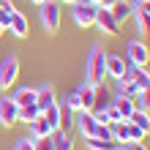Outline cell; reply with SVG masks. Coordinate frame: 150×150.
Returning a JSON list of instances; mask_svg holds the SVG:
<instances>
[{"label": "cell", "mask_w": 150, "mask_h": 150, "mask_svg": "<svg viewBox=\"0 0 150 150\" xmlns=\"http://www.w3.org/2000/svg\"><path fill=\"white\" fill-rule=\"evenodd\" d=\"M85 71H87V82H90V85H101L104 79H107V52H104L101 47L90 49Z\"/></svg>", "instance_id": "6da1fadb"}, {"label": "cell", "mask_w": 150, "mask_h": 150, "mask_svg": "<svg viewBox=\"0 0 150 150\" xmlns=\"http://www.w3.org/2000/svg\"><path fill=\"white\" fill-rule=\"evenodd\" d=\"M16 76H19V60H16V55H6L0 63V90L14 87Z\"/></svg>", "instance_id": "7a4b0ae2"}, {"label": "cell", "mask_w": 150, "mask_h": 150, "mask_svg": "<svg viewBox=\"0 0 150 150\" xmlns=\"http://www.w3.org/2000/svg\"><path fill=\"white\" fill-rule=\"evenodd\" d=\"M126 60L131 66H147L150 63V49H147V44L145 41H139V38H134V41H128L126 44Z\"/></svg>", "instance_id": "3957f363"}, {"label": "cell", "mask_w": 150, "mask_h": 150, "mask_svg": "<svg viewBox=\"0 0 150 150\" xmlns=\"http://www.w3.org/2000/svg\"><path fill=\"white\" fill-rule=\"evenodd\" d=\"M41 8V25H44V30L47 33H57L60 30V6L55 3V0H47Z\"/></svg>", "instance_id": "277c9868"}, {"label": "cell", "mask_w": 150, "mask_h": 150, "mask_svg": "<svg viewBox=\"0 0 150 150\" xmlns=\"http://www.w3.org/2000/svg\"><path fill=\"white\" fill-rule=\"evenodd\" d=\"M96 14H98V6L87 3V0L74 3V22L79 25V28H93L96 25Z\"/></svg>", "instance_id": "5b68a950"}, {"label": "cell", "mask_w": 150, "mask_h": 150, "mask_svg": "<svg viewBox=\"0 0 150 150\" xmlns=\"http://www.w3.org/2000/svg\"><path fill=\"white\" fill-rule=\"evenodd\" d=\"M96 28H98L104 36H117L120 33V25L115 22L109 8H98V14H96Z\"/></svg>", "instance_id": "8992f818"}, {"label": "cell", "mask_w": 150, "mask_h": 150, "mask_svg": "<svg viewBox=\"0 0 150 150\" xmlns=\"http://www.w3.org/2000/svg\"><path fill=\"white\" fill-rule=\"evenodd\" d=\"M6 33H14L16 38H25V36L30 33V22H28V16L14 8L11 16H8V28H6Z\"/></svg>", "instance_id": "52a82bcc"}, {"label": "cell", "mask_w": 150, "mask_h": 150, "mask_svg": "<svg viewBox=\"0 0 150 150\" xmlns=\"http://www.w3.org/2000/svg\"><path fill=\"white\" fill-rule=\"evenodd\" d=\"M74 123H76V128H79V134L82 137H96V128H98V120H96V115L93 112H76L74 115Z\"/></svg>", "instance_id": "ba28073f"}, {"label": "cell", "mask_w": 150, "mask_h": 150, "mask_svg": "<svg viewBox=\"0 0 150 150\" xmlns=\"http://www.w3.org/2000/svg\"><path fill=\"white\" fill-rule=\"evenodd\" d=\"M16 123H19V107L11 98H0V126L11 128Z\"/></svg>", "instance_id": "9c48e42d"}, {"label": "cell", "mask_w": 150, "mask_h": 150, "mask_svg": "<svg viewBox=\"0 0 150 150\" xmlns=\"http://www.w3.org/2000/svg\"><path fill=\"white\" fill-rule=\"evenodd\" d=\"M128 71V60L123 55H107V76L112 79H123Z\"/></svg>", "instance_id": "30bf717a"}, {"label": "cell", "mask_w": 150, "mask_h": 150, "mask_svg": "<svg viewBox=\"0 0 150 150\" xmlns=\"http://www.w3.org/2000/svg\"><path fill=\"white\" fill-rule=\"evenodd\" d=\"M123 79H128V82H134V85L139 87V90L150 85V74L145 71L142 66H131V63H128V71H126V76H123Z\"/></svg>", "instance_id": "8fae6325"}, {"label": "cell", "mask_w": 150, "mask_h": 150, "mask_svg": "<svg viewBox=\"0 0 150 150\" xmlns=\"http://www.w3.org/2000/svg\"><path fill=\"white\" fill-rule=\"evenodd\" d=\"M28 126H30V139H41V137H52V134H55V128L47 123L44 115H38V117L33 123H28Z\"/></svg>", "instance_id": "7c38bea8"}, {"label": "cell", "mask_w": 150, "mask_h": 150, "mask_svg": "<svg viewBox=\"0 0 150 150\" xmlns=\"http://www.w3.org/2000/svg\"><path fill=\"white\" fill-rule=\"evenodd\" d=\"M52 104H57V98H55V90H52V85H41L38 90H36V107L44 112V109H49Z\"/></svg>", "instance_id": "4fadbf2b"}, {"label": "cell", "mask_w": 150, "mask_h": 150, "mask_svg": "<svg viewBox=\"0 0 150 150\" xmlns=\"http://www.w3.org/2000/svg\"><path fill=\"white\" fill-rule=\"evenodd\" d=\"M76 96H79V101H82V109H87V112H93V107H96V85H90V82H85V85H79V90H76Z\"/></svg>", "instance_id": "5bb4252c"}, {"label": "cell", "mask_w": 150, "mask_h": 150, "mask_svg": "<svg viewBox=\"0 0 150 150\" xmlns=\"http://www.w3.org/2000/svg\"><path fill=\"white\" fill-rule=\"evenodd\" d=\"M112 104H115V109L120 112V117H123V120H128V117H131V112L137 109V104H134V98H128V96H120V93H115V98H112Z\"/></svg>", "instance_id": "9a60e30c"}, {"label": "cell", "mask_w": 150, "mask_h": 150, "mask_svg": "<svg viewBox=\"0 0 150 150\" xmlns=\"http://www.w3.org/2000/svg\"><path fill=\"white\" fill-rule=\"evenodd\" d=\"M112 98H115V93L107 87V82L96 85V107H93V112H96V109H107L109 104H112Z\"/></svg>", "instance_id": "2e32d148"}, {"label": "cell", "mask_w": 150, "mask_h": 150, "mask_svg": "<svg viewBox=\"0 0 150 150\" xmlns=\"http://www.w3.org/2000/svg\"><path fill=\"white\" fill-rule=\"evenodd\" d=\"M131 16L137 19L139 33H142V36H147V33H150V14L142 11V6H139V3H134V6H131Z\"/></svg>", "instance_id": "e0dca14e"}, {"label": "cell", "mask_w": 150, "mask_h": 150, "mask_svg": "<svg viewBox=\"0 0 150 150\" xmlns=\"http://www.w3.org/2000/svg\"><path fill=\"white\" fill-rule=\"evenodd\" d=\"M109 11L115 16V22L123 25L126 19H131V3H126V0H115V3L109 6Z\"/></svg>", "instance_id": "ac0fdd59"}, {"label": "cell", "mask_w": 150, "mask_h": 150, "mask_svg": "<svg viewBox=\"0 0 150 150\" xmlns=\"http://www.w3.org/2000/svg\"><path fill=\"white\" fill-rule=\"evenodd\" d=\"M128 120L134 123V126H137L139 131H142L145 137L150 134V112H145V109H134V112H131V117H128Z\"/></svg>", "instance_id": "d6986e66"}, {"label": "cell", "mask_w": 150, "mask_h": 150, "mask_svg": "<svg viewBox=\"0 0 150 150\" xmlns=\"http://www.w3.org/2000/svg\"><path fill=\"white\" fill-rule=\"evenodd\" d=\"M52 147L55 150H74V142H71V137H68L66 128H57L55 134H52Z\"/></svg>", "instance_id": "ffe728a7"}, {"label": "cell", "mask_w": 150, "mask_h": 150, "mask_svg": "<svg viewBox=\"0 0 150 150\" xmlns=\"http://www.w3.org/2000/svg\"><path fill=\"white\" fill-rule=\"evenodd\" d=\"M11 101L16 104V107H25V104H36V87H19V90L11 96Z\"/></svg>", "instance_id": "44dd1931"}, {"label": "cell", "mask_w": 150, "mask_h": 150, "mask_svg": "<svg viewBox=\"0 0 150 150\" xmlns=\"http://www.w3.org/2000/svg\"><path fill=\"white\" fill-rule=\"evenodd\" d=\"M60 112H63V109H60V107H57V104H52V107H49V109H44V112H41V115H44V117H47V123H49V126H52V128H55V131L60 128Z\"/></svg>", "instance_id": "7402d4cb"}, {"label": "cell", "mask_w": 150, "mask_h": 150, "mask_svg": "<svg viewBox=\"0 0 150 150\" xmlns=\"http://www.w3.org/2000/svg\"><path fill=\"white\" fill-rule=\"evenodd\" d=\"M41 115V109L36 107V104H25V107H19V120L22 123H33Z\"/></svg>", "instance_id": "603a6c76"}, {"label": "cell", "mask_w": 150, "mask_h": 150, "mask_svg": "<svg viewBox=\"0 0 150 150\" xmlns=\"http://www.w3.org/2000/svg\"><path fill=\"white\" fill-rule=\"evenodd\" d=\"M115 93H120V96H128V98H137V93H139V87L134 82H128V79H117V90Z\"/></svg>", "instance_id": "cb8c5ba5"}, {"label": "cell", "mask_w": 150, "mask_h": 150, "mask_svg": "<svg viewBox=\"0 0 150 150\" xmlns=\"http://www.w3.org/2000/svg\"><path fill=\"white\" fill-rule=\"evenodd\" d=\"M85 145L90 150H112L117 142H104V139H98V137H85Z\"/></svg>", "instance_id": "d4e9b609"}, {"label": "cell", "mask_w": 150, "mask_h": 150, "mask_svg": "<svg viewBox=\"0 0 150 150\" xmlns=\"http://www.w3.org/2000/svg\"><path fill=\"white\" fill-rule=\"evenodd\" d=\"M66 107L71 109L74 115H76V112H82V101H79V96H76V90H74V93H71V96H68V98H66Z\"/></svg>", "instance_id": "484cf974"}, {"label": "cell", "mask_w": 150, "mask_h": 150, "mask_svg": "<svg viewBox=\"0 0 150 150\" xmlns=\"http://www.w3.org/2000/svg\"><path fill=\"white\" fill-rule=\"evenodd\" d=\"M96 137H98V139H104V142H115L112 126H98V128H96Z\"/></svg>", "instance_id": "4316f807"}, {"label": "cell", "mask_w": 150, "mask_h": 150, "mask_svg": "<svg viewBox=\"0 0 150 150\" xmlns=\"http://www.w3.org/2000/svg\"><path fill=\"white\" fill-rule=\"evenodd\" d=\"M33 150H55V147H52V137H41V139H33Z\"/></svg>", "instance_id": "83f0119b"}, {"label": "cell", "mask_w": 150, "mask_h": 150, "mask_svg": "<svg viewBox=\"0 0 150 150\" xmlns=\"http://www.w3.org/2000/svg\"><path fill=\"white\" fill-rule=\"evenodd\" d=\"M104 112H107V117H109V123H117V120H123V117H120V112L115 109V104H109V107L104 109Z\"/></svg>", "instance_id": "f1b7e54d"}, {"label": "cell", "mask_w": 150, "mask_h": 150, "mask_svg": "<svg viewBox=\"0 0 150 150\" xmlns=\"http://www.w3.org/2000/svg\"><path fill=\"white\" fill-rule=\"evenodd\" d=\"M14 150H33V139H19L14 145Z\"/></svg>", "instance_id": "f546056e"}, {"label": "cell", "mask_w": 150, "mask_h": 150, "mask_svg": "<svg viewBox=\"0 0 150 150\" xmlns=\"http://www.w3.org/2000/svg\"><path fill=\"white\" fill-rule=\"evenodd\" d=\"M126 150H147L145 142H126Z\"/></svg>", "instance_id": "4dcf8cb0"}, {"label": "cell", "mask_w": 150, "mask_h": 150, "mask_svg": "<svg viewBox=\"0 0 150 150\" xmlns=\"http://www.w3.org/2000/svg\"><path fill=\"white\" fill-rule=\"evenodd\" d=\"M0 11L11 14V11H14V3H11V0H0Z\"/></svg>", "instance_id": "1f68e13d"}, {"label": "cell", "mask_w": 150, "mask_h": 150, "mask_svg": "<svg viewBox=\"0 0 150 150\" xmlns=\"http://www.w3.org/2000/svg\"><path fill=\"white\" fill-rule=\"evenodd\" d=\"M87 3H93V6H98V8H109L115 0H87Z\"/></svg>", "instance_id": "d6a6232c"}, {"label": "cell", "mask_w": 150, "mask_h": 150, "mask_svg": "<svg viewBox=\"0 0 150 150\" xmlns=\"http://www.w3.org/2000/svg\"><path fill=\"white\" fill-rule=\"evenodd\" d=\"M137 3H139V0H137ZM139 6H142V11H147V14H150V0H145V3H139Z\"/></svg>", "instance_id": "836d02e7"}, {"label": "cell", "mask_w": 150, "mask_h": 150, "mask_svg": "<svg viewBox=\"0 0 150 150\" xmlns=\"http://www.w3.org/2000/svg\"><path fill=\"white\" fill-rule=\"evenodd\" d=\"M55 3H71L74 6V3H79V0H55Z\"/></svg>", "instance_id": "e575fe53"}, {"label": "cell", "mask_w": 150, "mask_h": 150, "mask_svg": "<svg viewBox=\"0 0 150 150\" xmlns=\"http://www.w3.org/2000/svg\"><path fill=\"white\" fill-rule=\"evenodd\" d=\"M30 3H33V6H44L47 0H30Z\"/></svg>", "instance_id": "d590c367"}, {"label": "cell", "mask_w": 150, "mask_h": 150, "mask_svg": "<svg viewBox=\"0 0 150 150\" xmlns=\"http://www.w3.org/2000/svg\"><path fill=\"white\" fill-rule=\"evenodd\" d=\"M3 33H6V22H0V36H3Z\"/></svg>", "instance_id": "8d00e7d4"}, {"label": "cell", "mask_w": 150, "mask_h": 150, "mask_svg": "<svg viewBox=\"0 0 150 150\" xmlns=\"http://www.w3.org/2000/svg\"><path fill=\"white\" fill-rule=\"evenodd\" d=\"M112 150H126V145H115V147H112Z\"/></svg>", "instance_id": "74e56055"}, {"label": "cell", "mask_w": 150, "mask_h": 150, "mask_svg": "<svg viewBox=\"0 0 150 150\" xmlns=\"http://www.w3.org/2000/svg\"><path fill=\"white\" fill-rule=\"evenodd\" d=\"M139 3H145V0H139Z\"/></svg>", "instance_id": "f35d334b"}]
</instances>
